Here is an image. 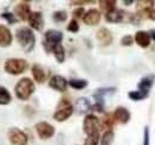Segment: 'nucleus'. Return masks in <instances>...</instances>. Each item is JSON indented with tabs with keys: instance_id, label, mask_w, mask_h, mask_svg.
Masks as SVG:
<instances>
[{
	"instance_id": "0eeeda50",
	"label": "nucleus",
	"mask_w": 155,
	"mask_h": 145,
	"mask_svg": "<svg viewBox=\"0 0 155 145\" xmlns=\"http://www.w3.org/2000/svg\"><path fill=\"white\" fill-rule=\"evenodd\" d=\"M8 140L12 145H26L28 144V136L24 131L17 127H13L8 131Z\"/></svg>"
},
{
	"instance_id": "58836bf2",
	"label": "nucleus",
	"mask_w": 155,
	"mask_h": 145,
	"mask_svg": "<svg viewBox=\"0 0 155 145\" xmlns=\"http://www.w3.org/2000/svg\"><path fill=\"white\" fill-rule=\"evenodd\" d=\"M148 18H150V19H153V20H155V8L150 11V13H149V17H148Z\"/></svg>"
},
{
	"instance_id": "f257e3e1",
	"label": "nucleus",
	"mask_w": 155,
	"mask_h": 145,
	"mask_svg": "<svg viewBox=\"0 0 155 145\" xmlns=\"http://www.w3.org/2000/svg\"><path fill=\"white\" fill-rule=\"evenodd\" d=\"M16 38L20 44V47L23 48V50L25 53H31L35 48V43H36V37L34 35L32 30L30 27H25L21 26L19 29H17L16 31Z\"/></svg>"
},
{
	"instance_id": "e433bc0d",
	"label": "nucleus",
	"mask_w": 155,
	"mask_h": 145,
	"mask_svg": "<svg viewBox=\"0 0 155 145\" xmlns=\"http://www.w3.org/2000/svg\"><path fill=\"white\" fill-rule=\"evenodd\" d=\"M149 128L148 126L144 127V139H143V145H149Z\"/></svg>"
},
{
	"instance_id": "1a4fd4ad",
	"label": "nucleus",
	"mask_w": 155,
	"mask_h": 145,
	"mask_svg": "<svg viewBox=\"0 0 155 145\" xmlns=\"http://www.w3.org/2000/svg\"><path fill=\"white\" fill-rule=\"evenodd\" d=\"M154 81H155L154 74H150V75H147V76L142 77L141 81H140L138 85H137L138 91L141 92V93H143V94H146V95L148 96V95H149L150 88H152L153 85H154Z\"/></svg>"
},
{
	"instance_id": "a211bd4d",
	"label": "nucleus",
	"mask_w": 155,
	"mask_h": 145,
	"mask_svg": "<svg viewBox=\"0 0 155 145\" xmlns=\"http://www.w3.org/2000/svg\"><path fill=\"white\" fill-rule=\"evenodd\" d=\"M135 40L141 48H147L150 44V35L147 31H137L135 35Z\"/></svg>"
},
{
	"instance_id": "f704fd0d",
	"label": "nucleus",
	"mask_w": 155,
	"mask_h": 145,
	"mask_svg": "<svg viewBox=\"0 0 155 145\" xmlns=\"http://www.w3.org/2000/svg\"><path fill=\"white\" fill-rule=\"evenodd\" d=\"M84 16H85V10L82 7H79V8L73 11V17L74 18H84Z\"/></svg>"
},
{
	"instance_id": "9b49d317",
	"label": "nucleus",
	"mask_w": 155,
	"mask_h": 145,
	"mask_svg": "<svg viewBox=\"0 0 155 145\" xmlns=\"http://www.w3.org/2000/svg\"><path fill=\"white\" fill-rule=\"evenodd\" d=\"M29 24H30V27H32L34 30H37L41 31L44 26V19H43V14L39 12V11H35V12H31L30 17L28 19Z\"/></svg>"
},
{
	"instance_id": "393cba45",
	"label": "nucleus",
	"mask_w": 155,
	"mask_h": 145,
	"mask_svg": "<svg viewBox=\"0 0 155 145\" xmlns=\"http://www.w3.org/2000/svg\"><path fill=\"white\" fill-rule=\"evenodd\" d=\"M12 98L10 92L7 91L5 87L0 86V105H8L11 102Z\"/></svg>"
},
{
	"instance_id": "a19ab883",
	"label": "nucleus",
	"mask_w": 155,
	"mask_h": 145,
	"mask_svg": "<svg viewBox=\"0 0 155 145\" xmlns=\"http://www.w3.org/2000/svg\"><path fill=\"white\" fill-rule=\"evenodd\" d=\"M125 5H129V4H133V1H123Z\"/></svg>"
},
{
	"instance_id": "f03ea898",
	"label": "nucleus",
	"mask_w": 155,
	"mask_h": 145,
	"mask_svg": "<svg viewBox=\"0 0 155 145\" xmlns=\"http://www.w3.org/2000/svg\"><path fill=\"white\" fill-rule=\"evenodd\" d=\"M35 92V85L32 82L31 79L29 77H23L17 82V85L15 86V93L16 96L19 100H28Z\"/></svg>"
},
{
	"instance_id": "dca6fc26",
	"label": "nucleus",
	"mask_w": 155,
	"mask_h": 145,
	"mask_svg": "<svg viewBox=\"0 0 155 145\" xmlns=\"http://www.w3.org/2000/svg\"><path fill=\"white\" fill-rule=\"evenodd\" d=\"M97 39L99 40V43L101 45H104V47L110 45L112 43V34L106 27H101L97 31Z\"/></svg>"
},
{
	"instance_id": "cd10ccee",
	"label": "nucleus",
	"mask_w": 155,
	"mask_h": 145,
	"mask_svg": "<svg viewBox=\"0 0 155 145\" xmlns=\"http://www.w3.org/2000/svg\"><path fill=\"white\" fill-rule=\"evenodd\" d=\"M68 85L74 88V89H84L85 87H87V81L86 80H78V79H73L68 82Z\"/></svg>"
},
{
	"instance_id": "b1692460",
	"label": "nucleus",
	"mask_w": 155,
	"mask_h": 145,
	"mask_svg": "<svg viewBox=\"0 0 155 145\" xmlns=\"http://www.w3.org/2000/svg\"><path fill=\"white\" fill-rule=\"evenodd\" d=\"M54 56H55V58H56V61H58V63H62L63 61H64V57H66V54H64V49H63V47H62V44H58V45H55V48L53 49V51H51Z\"/></svg>"
},
{
	"instance_id": "412c9836",
	"label": "nucleus",
	"mask_w": 155,
	"mask_h": 145,
	"mask_svg": "<svg viewBox=\"0 0 155 145\" xmlns=\"http://www.w3.org/2000/svg\"><path fill=\"white\" fill-rule=\"evenodd\" d=\"M31 72H32V76H34V80L38 83H43L47 79V74L44 72V69L39 66V64H34L32 68H31Z\"/></svg>"
},
{
	"instance_id": "4c0bfd02",
	"label": "nucleus",
	"mask_w": 155,
	"mask_h": 145,
	"mask_svg": "<svg viewBox=\"0 0 155 145\" xmlns=\"http://www.w3.org/2000/svg\"><path fill=\"white\" fill-rule=\"evenodd\" d=\"M93 1H72V5H82V4H90Z\"/></svg>"
},
{
	"instance_id": "a878e982",
	"label": "nucleus",
	"mask_w": 155,
	"mask_h": 145,
	"mask_svg": "<svg viewBox=\"0 0 155 145\" xmlns=\"http://www.w3.org/2000/svg\"><path fill=\"white\" fill-rule=\"evenodd\" d=\"M115 121H116V120H115V118H114V114H106V115L103 118V120H101V123H100V126L106 128L107 131H110V128H112V126H114Z\"/></svg>"
},
{
	"instance_id": "ddd939ff",
	"label": "nucleus",
	"mask_w": 155,
	"mask_h": 145,
	"mask_svg": "<svg viewBox=\"0 0 155 145\" xmlns=\"http://www.w3.org/2000/svg\"><path fill=\"white\" fill-rule=\"evenodd\" d=\"M100 18H101L100 12L98 11L97 8H91V10H88L85 13V16H84L82 19H84V23L85 24L91 25V26H94V25H97L98 23L100 21Z\"/></svg>"
},
{
	"instance_id": "c756f323",
	"label": "nucleus",
	"mask_w": 155,
	"mask_h": 145,
	"mask_svg": "<svg viewBox=\"0 0 155 145\" xmlns=\"http://www.w3.org/2000/svg\"><path fill=\"white\" fill-rule=\"evenodd\" d=\"M53 19L58 23H62L67 20V12L66 11H56L53 14Z\"/></svg>"
},
{
	"instance_id": "39448f33",
	"label": "nucleus",
	"mask_w": 155,
	"mask_h": 145,
	"mask_svg": "<svg viewBox=\"0 0 155 145\" xmlns=\"http://www.w3.org/2000/svg\"><path fill=\"white\" fill-rule=\"evenodd\" d=\"M5 72L10 75H19L24 72L28 68V62L26 60L23 58H8L5 62Z\"/></svg>"
},
{
	"instance_id": "c9c22d12",
	"label": "nucleus",
	"mask_w": 155,
	"mask_h": 145,
	"mask_svg": "<svg viewBox=\"0 0 155 145\" xmlns=\"http://www.w3.org/2000/svg\"><path fill=\"white\" fill-rule=\"evenodd\" d=\"M91 109L94 111V112L101 113V112H104V105H103V104H98V102H96L93 106H91Z\"/></svg>"
},
{
	"instance_id": "72a5a7b5",
	"label": "nucleus",
	"mask_w": 155,
	"mask_h": 145,
	"mask_svg": "<svg viewBox=\"0 0 155 145\" xmlns=\"http://www.w3.org/2000/svg\"><path fill=\"white\" fill-rule=\"evenodd\" d=\"M133 43H134V38L130 35H127V36H124L120 39V44L123 47H130V45H133Z\"/></svg>"
},
{
	"instance_id": "6e6552de",
	"label": "nucleus",
	"mask_w": 155,
	"mask_h": 145,
	"mask_svg": "<svg viewBox=\"0 0 155 145\" xmlns=\"http://www.w3.org/2000/svg\"><path fill=\"white\" fill-rule=\"evenodd\" d=\"M35 130L41 139H49L55 134V127L45 121L37 123L35 125Z\"/></svg>"
},
{
	"instance_id": "6ab92c4d",
	"label": "nucleus",
	"mask_w": 155,
	"mask_h": 145,
	"mask_svg": "<svg viewBox=\"0 0 155 145\" xmlns=\"http://www.w3.org/2000/svg\"><path fill=\"white\" fill-rule=\"evenodd\" d=\"M124 16H125V12L122 11V10H114L109 13H105V19L109 21V23H120L124 20Z\"/></svg>"
},
{
	"instance_id": "9d476101",
	"label": "nucleus",
	"mask_w": 155,
	"mask_h": 145,
	"mask_svg": "<svg viewBox=\"0 0 155 145\" xmlns=\"http://www.w3.org/2000/svg\"><path fill=\"white\" fill-rule=\"evenodd\" d=\"M49 86H50V88L58 92H64L67 89L68 81L61 75H54V76H51V79L49 81Z\"/></svg>"
},
{
	"instance_id": "2eb2a0df",
	"label": "nucleus",
	"mask_w": 155,
	"mask_h": 145,
	"mask_svg": "<svg viewBox=\"0 0 155 145\" xmlns=\"http://www.w3.org/2000/svg\"><path fill=\"white\" fill-rule=\"evenodd\" d=\"M12 34L10 29L5 25H0V47L1 48H7L12 43Z\"/></svg>"
},
{
	"instance_id": "c85d7f7f",
	"label": "nucleus",
	"mask_w": 155,
	"mask_h": 145,
	"mask_svg": "<svg viewBox=\"0 0 155 145\" xmlns=\"http://www.w3.org/2000/svg\"><path fill=\"white\" fill-rule=\"evenodd\" d=\"M128 96H129L131 100H134V101H141V100H144L146 98H148L146 94L141 93L140 91L129 92V93H128Z\"/></svg>"
},
{
	"instance_id": "7c9ffc66",
	"label": "nucleus",
	"mask_w": 155,
	"mask_h": 145,
	"mask_svg": "<svg viewBox=\"0 0 155 145\" xmlns=\"http://www.w3.org/2000/svg\"><path fill=\"white\" fill-rule=\"evenodd\" d=\"M99 138H100L99 133L92 134V136H87V138H86V140H85L84 145H98V143H99Z\"/></svg>"
},
{
	"instance_id": "20e7f679",
	"label": "nucleus",
	"mask_w": 155,
	"mask_h": 145,
	"mask_svg": "<svg viewBox=\"0 0 155 145\" xmlns=\"http://www.w3.org/2000/svg\"><path fill=\"white\" fill-rule=\"evenodd\" d=\"M73 111H74V107L71 104V101L67 100V99H62L60 101V104H58L56 112L54 113L53 118H54V120H56L58 123L66 121L73 114Z\"/></svg>"
},
{
	"instance_id": "f8f14e48",
	"label": "nucleus",
	"mask_w": 155,
	"mask_h": 145,
	"mask_svg": "<svg viewBox=\"0 0 155 145\" xmlns=\"http://www.w3.org/2000/svg\"><path fill=\"white\" fill-rule=\"evenodd\" d=\"M137 17L138 18H148L149 17V13L154 6V1H138L137 2Z\"/></svg>"
},
{
	"instance_id": "bb28decb",
	"label": "nucleus",
	"mask_w": 155,
	"mask_h": 145,
	"mask_svg": "<svg viewBox=\"0 0 155 145\" xmlns=\"http://www.w3.org/2000/svg\"><path fill=\"white\" fill-rule=\"evenodd\" d=\"M114 138H115V133L111 130L106 131L100 138V145H111L114 142Z\"/></svg>"
},
{
	"instance_id": "f3484780",
	"label": "nucleus",
	"mask_w": 155,
	"mask_h": 145,
	"mask_svg": "<svg viewBox=\"0 0 155 145\" xmlns=\"http://www.w3.org/2000/svg\"><path fill=\"white\" fill-rule=\"evenodd\" d=\"M130 112L125 107H117L116 111L114 112V118L115 120L120 123V124H127L129 120H130Z\"/></svg>"
},
{
	"instance_id": "2f4dec72",
	"label": "nucleus",
	"mask_w": 155,
	"mask_h": 145,
	"mask_svg": "<svg viewBox=\"0 0 155 145\" xmlns=\"http://www.w3.org/2000/svg\"><path fill=\"white\" fill-rule=\"evenodd\" d=\"M1 18L6 19L10 24L17 23V20H18V19L16 18V14H13V13H11V12H4V13L1 14Z\"/></svg>"
},
{
	"instance_id": "5701e85b",
	"label": "nucleus",
	"mask_w": 155,
	"mask_h": 145,
	"mask_svg": "<svg viewBox=\"0 0 155 145\" xmlns=\"http://www.w3.org/2000/svg\"><path fill=\"white\" fill-rule=\"evenodd\" d=\"M99 4H100V8L103 11H105V13H109V12L116 10L115 0H101V1H99Z\"/></svg>"
},
{
	"instance_id": "473e14b6",
	"label": "nucleus",
	"mask_w": 155,
	"mask_h": 145,
	"mask_svg": "<svg viewBox=\"0 0 155 145\" xmlns=\"http://www.w3.org/2000/svg\"><path fill=\"white\" fill-rule=\"evenodd\" d=\"M67 30L71 31V32H73V34H77L78 31H79V24H78V21L75 19H73V20L69 21V24L67 26Z\"/></svg>"
},
{
	"instance_id": "423d86ee",
	"label": "nucleus",
	"mask_w": 155,
	"mask_h": 145,
	"mask_svg": "<svg viewBox=\"0 0 155 145\" xmlns=\"http://www.w3.org/2000/svg\"><path fill=\"white\" fill-rule=\"evenodd\" d=\"M100 130V120L94 114H87L84 119V132L87 136H92L99 133Z\"/></svg>"
},
{
	"instance_id": "7ed1b4c3",
	"label": "nucleus",
	"mask_w": 155,
	"mask_h": 145,
	"mask_svg": "<svg viewBox=\"0 0 155 145\" xmlns=\"http://www.w3.org/2000/svg\"><path fill=\"white\" fill-rule=\"evenodd\" d=\"M63 39V35L58 30H48L44 34V40H43V47L47 53H51L55 45L61 44V40Z\"/></svg>"
},
{
	"instance_id": "ea45409f",
	"label": "nucleus",
	"mask_w": 155,
	"mask_h": 145,
	"mask_svg": "<svg viewBox=\"0 0 155 145\" xmlns=\"http://www.w3.org/2000/svg\"><path fill=\"white\" fill-rule=\"evenodd\" d=\"M149 35H150V37L155 40V30H150V31H149Z\"/></svg>"
},
{
	"instance_id": "4be33fe9",
	"label": "nucleus",
	"mask_w": 155,
	"mask_h": 145,
	"mask_svg": "<svg viewBox=\"0 0 155 145\" xmlns=\"http://www.w3.org/2000/svg\"><path fill=\"white\" fill-rule=\"evenodd\" d=\"M75 109H77L79 113H86L87 111L91 109V104L88 101V99L86 98H79L75 102Z\"/></svg>"
},
{
	"instance_id": "4468645a",
	"label": "nucleus",
	"mask_w": 155,
	"mask_h": 145,
	"mask_svg": "<svg viewBox=\"0 0 155 145\" xmlns=\"http://www.w3.org/2000/svg\"><path fill=\"white\" fill-rule=\"evenodd\" d=\"M15 13L20 20H28L31 14V7L28 2H19L15 8Z\"/></svg>"
},
{
	"instance_id": "aec40b11",
	"label": "nucleus",
	"mask_w": 155,
	"mask_h": 145,
	"mask_svg": "<svg viewBox=\"0 0 155 145\" xmlns=\"http://www.w3.org/2000/svg\"><path fill=\"white\" fill-rule=\"evenodd\" d=\"M115 92H116V88H115V87H110V88H99V89H97V92L93 94V96H94V99L97 100L98 104H103V105H104V99H105V96L111 95V94H114Z\"/></svg>"
}]
</instances>
